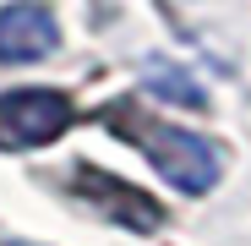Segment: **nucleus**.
I'll return each mask as SVG.
<instances>
[{"instance_id": "f03ea898", "label": "nucleus", "mask_w": 251, "mask_h": 246, "mask_svg": "<svg viewBox=\"0 0 251 246\" xmlns=\"http://www.w3.org/2000/svg\"><path fill=\"white\" fill-rule=\"evenodd\" d=\"M71 99L55 88H11L0 93V153H27L44 148L71 126Z\"/></svg>"}, {"instance_id": "7ed1b4c3", "label": "nucleus", "mask_w": 251, "mask_h": 246, "mask_svg": "<svg viewBox=\"0 0 251 246\" xmlns=\"http://www.w3.org/2000/svg\"><path fill=\"white\" fill-rule=\"evenodd\" d=\"M60 44V22L44 6H0V66L44 60Z\"/></svg>"}, {"instance_id": "20e7f679", "label": "nucleus", "mask_w": 251, "mask_h": 246, "mask_svg": "<svg viewBox=\"0 0 251 246\" xmlns=\"http://www.w3.org/2000/svg\"><path fill=\"white\" fill-rule=\"evenodd\" d=\"M142 88L158 93V99H170V104H191V109H207V93H202V82L175 66V60H148L142 66Z\"/></svg>"}, {"instance_id": "f257e3e1", "label": "nucleus", "mask_w": 251, "mask_h": 246, "mask_svg": "<svg viewBox=\"0 0 251 246\" xmlns=\"http://www.w3.org/2000/svg\"><path fill=\"white\" fill-rule=\"evenodd\" d=\"M120 132L131 137L148 153V164L186 197H207L219 186V175H224V148L213 137H197L186 126H120Z\"/></svg>"}, {"instance_id": "39448f33", "label": "nucleus", "mask_w": 251, "mask_h": 246, "mask_svg": "<svg viewBox=\"0 0 251 246\" xmlns=\"http://www.w3.org/2000/svg\"><path fill=\"white\" fill-rule=\"evenodd\" d=\"M0 246H38V241H0Z\"/></svg>"}]
</instances>
